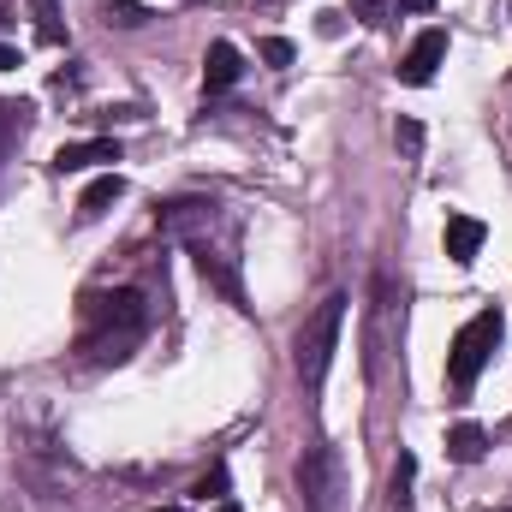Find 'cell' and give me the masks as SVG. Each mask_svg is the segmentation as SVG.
<instances>
[{"label":"cell","mask_w":512,"mask_h":512,"mask_svg":"<svg viewBox=\"0 0 512 512\" xmlns=\"http://www.w3.org/2000/svg\"><path fill=\"white\" fill-rule=\"evenodd\" d=\"M501 334H507V322H501V310L489 304V310H477L459 334H453V352H447V382L459 387H477V376L489 370V358L501 352Z\"/></svg>","instance_id":"3"},{"label":"cell","mask_w":512,"mask_h":512,"mask_svg":"<svg viewBox=\"0 0 512 512\" xmlns=\"http://www.w3.org/2000/svg\"><path fill=\"white\" fill-rule=\"evenodd\" d=\"M399 316H405V304H399V280L393 274H376V286H370V334H364V370H370V382H382V364L393 358V346H399Z\"/></svg>","instance_id":"5"},{"label":"cell","mask_w":512,"mask_h":512,"mask_svg":"<svg viewBox=\"0 0 512 512\" xmlns=\"http://www.w3.org/2000/svg\"><path fill=\"white\" fill-rule=\"evenodd\" d=\"M340 328H346V292H328V298L304 316V328H298V340H292V364H298L304 393H322L328 364H334V352H340Z\"/></svg>","instance_id":"2"},{"label":"cell","mask_w":512,"mask_h":512,"mask_svg":"<svg viewBox=\"0 0 512 512\" xmlns=\"http://www.w3.org/2000/svg\"><path fill=\"white\" fill-rule=\"evenodd\" d=\"M507 512H512V507H507Z\"/></svg>","instance_id":"23"},{"label":"cell","mask_w":512,"mask_h":512,"mask_svg":"<svg viewBox=\"0 0 512 512\" xmlns=\"http://www.w3.org/2000/svg\"><path fill=\"white\" fill-rule=\"evenodd\" d=\"M411 483H417V453L393 459V512H411Z\"/></svg>","instance_id":"12"},{"label":"cell","mask_w":512,"mask_h":512,"mask_svg":"<svg viewBox=\"0 0 512 512\" xmlns=\"http://www.w3.org/2000/svg\"><path fill=\"white\" fill-rule=\"evenodd\" d=\"M149 334V304L137 286H114V292H84L78 310V358L84 364H126Z\"/></svg>","instance_id":"1"},{"label":"cell","mask_w":512,"mask_h":512,"mask_svg":"<svg viewBox=\"0 0 512 512\" xmlns=\"http://www.w3.org/2000/svg\"><path fill=\"white\" fill-rule=\"evenodd\" d=\"M215 512H245L239 501H215Z\"/></svg>","instance_id":"21"},{"label":"cell","mask_w":512,"mask_h":512,"mask_svg":"<svg viewBox=\"0 0 512 512\" xmlns=\"http://www.w3.org/2000/svg\"><path fill=\"white\" fill-rule=\"evenodd\" d=\"M30 12H36V36H42L48 48H60V42H66V24H60V6H54V0H30Z\"/></svg>","instance_id":"14"},{"label":"cell","mask_w":512,"mask_h":512,"mask_svg":"<svg viewBox=\"0 0 512 512\" xmlns=\"http://www.w3.org/2000/svg\"><path fill=\"white\" fill-rule=\"evenodd\" d=\"M483 239H489V227H483L477 215H447V233H441V245H447V262L471 268V262L483 256Z\"/></svg>","instance_id":"8"},{"label":"cell","mask_w":512,"mask_h":512,"mask_svg":"<svg viewBox=\"0 0 512 512\" xmlns=\"http://www.w3.org/2000/svg\"><path fill=\"white\" fill-rule=\"evenodd\" d=\"M120 197H126V179H120V173H102V179H90V185H84L78 215H84V221H96V215H108Z\"/></svg>","instance_id":"10"},{"label":"cell","mask_w":512,"mask_h":512,"mask_svg":"<svg viewBox=\"0 0 512 512\" xmlns=\"http://www.w3.org/2000/svg\"><path fill=\"white\" fill-rule=\"evenodd\" d=\"M155 512H185V507H155Z\"/></svg>","instance_id":"22"},{"label":"cell","mask_w":512,"mask_h":512,"mask_svg":"<svg viewBox=\"0 0 512 512\" xmlns=\"http://www.w3.org/2000/svg\"><path fill=\"white\" fill-rule=\"evenodd\" d=\"M227 489H233V477H227V465H209L197 483H191V495L197 501H227Z\"/></svg>","instance_id":"15"},{"label":"cell","mask_w":512,"mask_h":512,"mask_svg":"<svg viewBox=\"0 0 512 512\" xmlns=\"http://www.w3.org/2000/svg\"><path fill=\"white\" fill-rule=\"evenodd\" d=\"M102 161H120V137H90V143H60L54 149V173H90Z\"/></svg>","instance_id":"7"},{"label":"cell","mask_w":512,"mask_h":512,"mask_svg":"<svg viewBox=\"0 0 512 512\" xmlns=\"http://www.w3.org/2000/svg\"><path fill=\"white\" fill-rule=\"evenodd\" d=\"M399 6H405V12H429L435 0H399Z\"/></svg>","instance_id":"20"},{"label":"cell","mask_w":512,"mask_h":512,"mask_svg":"<svg viewBox=\"0 0 512 512\" xmlns=\"http://www.w3.org/2000/svg\"><path fill=\"white\" fill-rule=\"evenodd\" d=\"M298 501L304 512H340L346 501V459H340V447H328V441H316L304 459H298Z\"/></svg>","instance_id":"4"},{"label":"cell","mask_w":512,"mask_h":512,"mask_svg":"<svg viewBox=\"0 0 512 512\" xmlns=\"http://www.w3.org/2000/svg\"><path fill=\"white\" fill-rule=\"evenodd\" d=\"M262 60H268V66H292V42H286V36H268V42H262Z\"/></svg>","instance_id":"16"},{"label":"cell","mask_w":512,"mask_h":512,"mask_svg":"<svg viewBox=\"0 0 512 512\" xmlns=\"http://www.w3.org/2000/svg\"><path fill=\"white\" fill-rule=\"evenodd\" d=\"M239 48L233 42H209V54H203V90H233L239 84Z\"/></svg>","instance_id":"9"},{"label":"cell","mask_w":512,"mask_h":512,"mask_svg":"<svg viewBox=\"0 0 512 512\" xmlns=\"http://www.w3.org/2000/svg\"><path fill=\"white\" fill-rule=\"evenodd\" d=\"M12 66H18V48H6V42H0V72H12Z\"/></svg>","instance_id":"19"},{"label":"cell","mask_w":512,"mask_h":512,"mask_svg":"<svg viewBox=\"0 0 512 512\" xmlns=\"http://www.w3.org/2000/svg\"><path fill=\"white\" fill-rule=\"evenodd\" d=\"M393 137H399L405 149H423V126H417V120H399V126H393Z\"/></svg>","instance_id":"17"},{"label":"cell","mask_w":512,"mask_h":512,"mask_svg":"<svg viewBox=\"0 0 512 512\" xmlns=\"http://www.w3.org/2000/svg\"><path fill=\"white\" fill-rule=\"evenodd\" d=\"M483 447H489V435H483L477 423H453V429H447V459H453V465H477Z\"/></svg>","instance_id":"11"},{"label":"cell","mask_w":512,"mask_h":512,"mask_svg":"<svg viewBox=\"0 0 512 512\" xmlns=\"http://www.w3.org/2000/svg\"><path fill=\"white\" fill-rule=\"evenodd\" d=\"M102 18H108V24H120V30H143L155 12H149L143 0H108V6H102Z\"/></svg>","instance_id":"13"},{"label":"cell","mask_w":512,"mask_h":512,"mask_svg":"<svg viewBox=\"0 0 512 512\" xmlns=\"http://www.w3.org/2000/svg\"><path fill=\"white\" fill-rule=\"evenodd\" d=\"M441 60H447V30H423V36L405 48V60H399V84H411V90L435 84Z\"/></svg>","instance_id":"6"},{"label":"cell","mask_w":512,"mask_h":512,"mask_svg":"<svg viewBox=\"0 0 512 512\" xmlns=\"http://www.w3.org/2000/svg\"><path fill=\"white\" fill-rule=\"evenodd\" d=\"M364 12V24H387V0H352Z\"/></svg>","instance_id":"18"}]
</instances>
